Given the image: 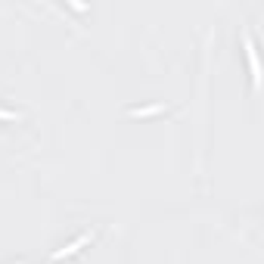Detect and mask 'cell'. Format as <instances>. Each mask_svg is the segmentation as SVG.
Returning <instances> with one entry per match:
<instances>
[{"label":"cell","mask_w":264,"mask_h":264,"mask_svg":"<svg viewBox=\"0 0 264 264\" xmlns=\"http://www.w3.org/2000/svg\"><path fill=\"white\" fill-rule=\"evenodd\" d=\"M0 118H16V112H3V109H0Z\"/></svg>","instance_id":"obj_3"},{"label":"cell","mask_w":264,"mask_h":264,"mask_svg":"<svg viewBox=\"0 0 264 264\" xmlns=\"http://www.w3.org/2000/svg\"><path fill=\"white\" fill-rule=\"evenodd\" d=\"M87 239H90L87 233H84V236H78V239H75V243H68L65 249H59V252H56V255H53V258H62V255H72V252H75L78 246H84V243H87Z\"/></svg>","instance_id":"obj_1"},{"label":"cell","mask_w":264,"mask_h":264,"mask_svg":"<svg viewBox=\"0 0 264 264\" xmlns=\"http://www.w3.org/2000/svg\"><path fill=\"white\" fill-rule=\"evenodd\" d=\"M153 112H162V106H149V109H134V115H153Z\"/></svg>","instance_id":"obj_2"}]
</instances>
